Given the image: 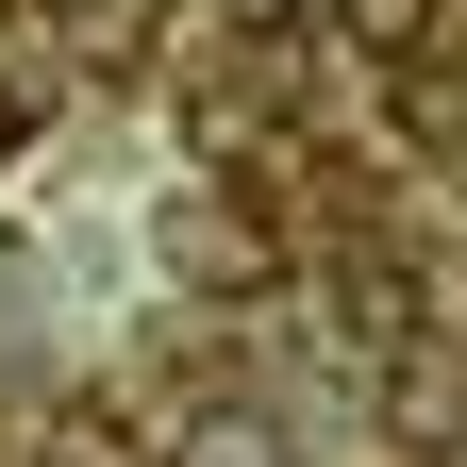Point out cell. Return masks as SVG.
Wrapping results in <instances>:
<instances>
[{"mask_svg": "<svg viewBox=\"0 0 467 467\" xmlns=\"http://www.w3.org/2000/svg\"><path fill=\"white\" fill-rule=\"evenodd\" d=\"M50 467H150L134 418H50Z\"/></svg>", "mask_w": 467, "mask_h": 467, "instance_id": "7a4b0ae2", "label": "cell"}, {"mask_svg": "<svg viewBox=\"0 0 467 467\" xmlns=\"http://www.w3.org/2000/svg\"><path fill=\"white\" fill-rule=\"evenodd\" d=\"M17 134H34V100H0V150H17Z\"/></svg>", "mask_w": 467, "mask_h": 467, "instance_id": "3957f363", "label": "cell"}, {"mask_svg": "<svg viewBox=\"0 0 467 467\" xmlns=\"http://www.w3.org/2000/svg\"><path fill=\"white\" fill-rule=\"evenodd\" d=\"M184 467H284V434L251 418V400H201V418H184Z\"/></svg>", "mask_w": 467, "mask_h": 467, "instance_id": "6da1fadb", "label": "cell"}]
</instances>
